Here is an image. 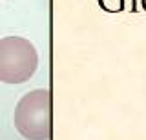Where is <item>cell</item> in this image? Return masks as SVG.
Returning <instances> with one entry per match:
<instances>
[{"mask_svg":"<svg viewBox=\"0 0 146 140\" xmlns=\"http://www.w3.org/2000/svg\"><path fill=\"white\" fill-rule=\"evenodd\" d=\"M15 128L29 140H48L51 135V97L46 89L24 95L15 109Z\"/></svg>","mask_w":146,"mask_h":140,"instance_id":"obj_1","label":"cell"},{"mask_svg":"<svg viewBox=\"0 0 146 140\" xmlns=\"http://www.w3.org/2000/svg\"><path fill=\"white\" fill-rule=\"evenodd\" d=\"M38 66L36 49L22 37H6L0 40V82L22 84L29 80Z\"/></svg>","mask_w":146,"mask_h":140,"instance_id":"obj_2","label":"cell"}]
</instances>
